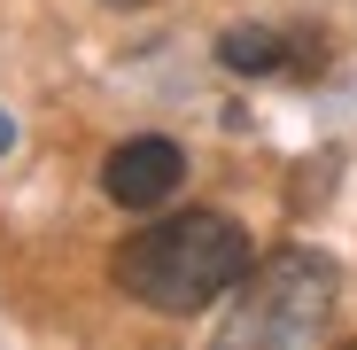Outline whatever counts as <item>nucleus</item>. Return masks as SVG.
<instances>
[{"instance_id": "423d86ee", "label": "nucleus", "mask_w": 357, "mask_h": 350, "mask_svg": "<svg viewBox=\"0 0 357 350\" xmlns=\"http://www.w3.org/2000/svg\"><path fill=\"white\" fill-rule=\"evenodd\" d=\"M125 8H140V0H125Z\"/></svg>"}, {"instance_id": "39448f33", "label": "nucleus", "mask_w": 357, "mask_h": 350, "mask_svg": "<svg viewBox=\"0 0 357 350\" xmlns=\"http://www.w3.org/2000/svg\"><path fill=\"white\" fill-rule=\"evenodd\" d=\"M0 148H8V117H0Z\"/></svg>"}, {"instance_id": "f257e3e1", "label": "nucleus", "mask_w": 357, "mask_h": 350, "mask_svg": "<svg viewBox=\"0 0 357 350\" xmlns=\"http://www.w3.org/2000/svg\"><path fill=\"white\" fill-rule=\"evenodd\" d=\"M249 265H257L249 226H233L225 210H171L116 242L109 280L155 319H195V312L225 304L249 280Z\"/></svg>"}, {"instance_id": "7ed1b4c3", "label": "nucleus", "mask_w": 357, "mask_h": 350, "mask_svg": "<svg viewBox=\"0 0 357 350\" xmlns=\"http://www.w3.org/2000/svg\"><path fill=\"white\" fill-rule=\"evenodd\" d=\"M178 180H187V148L163 140V133H140L125 148H109V163H101V195L116 210H163L178 195Z\"/></svg>"}, {"instance_id": "20e7f679", "label": "nucleus", "mask_w": 357, "mask_h": 350, "mask_svg": "<svg viewBox=\"0 0 357 350\" xmlns=\"http://www.w3.org/2000/svg\"><path fill=\"white\" fill-rule=\"evenodd\" d=\"M218 63L241 71V78H264V71H287V63H295V47H287L280 31H264V24H233V31L218 39Z\"/></svg>"}, {"instance_id": "f03ea898", "label": "nucleus", "mask_w": 357, "mask_h": 350, "mask_svg": "<svg viewBox=\"0 0 357 350\" xmlns=\"http://www.w3.org/2000/svg\"><path fill=\"white\" fill-rule=\"evenodd\" d=\"M233 296H241V312H233V342H311V335L334 319L342 272H334L326 249L287 242V249L257 257Z\"/></svg>"}]
</instances>
